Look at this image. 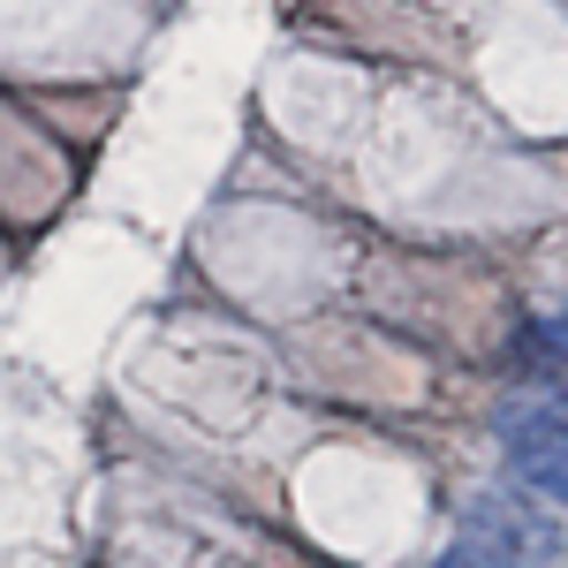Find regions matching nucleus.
Here are the masks:
<instances>
[{"mask_svg": "<svg viewBox=\"0 0 568 568\" xmlns=\"http://www.w3.org/2000/svg\"><path fill=\"white\" fill-rule=\"evenodd\" d=\"M500 439H508V493L530 500V508H546V516H561V394H524V402H508L500 409Z\"/></svg>", "mask_w": 568, "mask_h": 568, "instance_id": "1", "label": "nucleus"}, {"mask_svg": "<svg viewBox=\"0 0 568 568\" xmlns=\"http://www.w3.org/2000/svg\"><path fill=\"white\" fill-rule=\"evenodd\" d=\"M463 554L485 568H538L561 554V516L530 508L516 493H485V500H470V546Z\"/></svg>", "mask_w": 568, "mask_h": 568, "instance_id": "2", "label": "nucleus"}, {"mask_svg": "<svg viewBox=\"0 0 568 568\" xmlns=\"http://www.w3.org/2000/svg\"><path fill=\"white\" fill-rule=\"evenodd\" d=\"M439 568H485V561H470V554H463V546H455V554H447V561Z\"/></svg>", "mask_w": 568, "mask_h": 568, "instance_id": "3", "label": "nucleus"}]
</instances>
